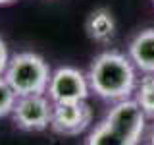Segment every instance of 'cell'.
<instances>
[{
    "mask_svg": "<svg viewBox=\"0 0 154 145\" xmlns=\"http://www.w3.org/2000/svg\"><path fill=\"white\" fill-rule=\"evenodd\" d=\"M91 91L89 77L83 72L71 66H62L52 72L50 81H48V99L52 105L60 103H79V101H87Z\"/></svg>",
    "mask_w": 154,
    "mask_h": 145,
    "instance_id": "3",
    "label": "cell"
},
{
    "mask_svg": "<svg viewBox=\"0 0 154 145\" xmlns=\"http://www.w3.org/2000/svg\"><path fill=\"white\" fill-rule=\"evenodd\" d=\"M148 143L154 145V126H152V130H150V135H148Z\"/></svg>",
    "mask_w": 154,
    "mask_h": 145,
    "instance_id": "13",
    "label": "cell"
},
{
    "mask_svg": "<svg viewBox=\"0 0 154 145\" xmlns=\"http://www.w3.org/2000/svg\"><path fill=\"white\" fill-rule=\"evenodd\" d=\"M93 122V108L87 101L52 105L50 128L60 135H79Z\"/></svg>",
    "mask_w": 154,
    "mask_h": 145,
    "instance_id": "5",
    "label": "cell"
},
{
    "mask_svg": "<svg viewBox=\"0 0 154 145\" xmlns=\"http://www.w3.org/2000/svg\"><path fill=\"white\" fill-rule=\"evenodd\" d=\"M12 120L23 132H42L50 128L52 101L45 95L17 97V103L12 110Z\"/></svg>",
    "mask_w": 154,
    "mask_h": 145,
    "instance_id": "4",
    "label": "cell"
},
{
    "mask_svg": "<svg viewBox=\"0 0 154 145\" xmlns=\"http://www.w3.org/2000/svg\"><path fill=\"white\" fill-rule=\"evenodd\" d=\"M137 68L131 58L118 50L100 52L89 68V85L94 95L100 99L118 103L131 99L137 87Z\"/></svg>",
    "mask_w": 154,
    "mask_h": 145,
    "instance_id": "1",
    "label": "cell"
},
{
    "mask_svg": "<svg viewBox=\"0 0 154 145\" xmlns=\"http://www.w3.org/2000/svg\"><path fill=\"white\" fill-rule=\"evenodd\" d=\"M85 145H141V141L112 126L108 120H102L89 132Z\"/></svg>",
    "mask_w": 154,
    "mask_h": 145,
    "instance_id": "9",
    "label": "cell"
},
{
    "mask_svg": "<svg viewBox=\"0 0 154 145\" xmlns=\"http://www.w3.org/2000/svg\"><path fill=\"white\" fill-rule=\"evenodd\" d=\"M148 145H150V143H148Z\"/></svg>",
    "mask_w": 154,
    "mask_h": 145,
    "instance_id": "15",
    "label": "cell"
},
{
    "mask_svg": "<svg viewBox=\"0 0 154 145\" xmlns=\"http://www.w3.org/2000/svg\"><path fill=\"white\" fill-rule=\"evenodd\" d=\"M10 2H14V0H0V6H2V4H10Z\"/></svg>",
    "mask_w": 154,
    "mask_h": 145,
    "instance_id": "14",
    "label": "cell"
},
{
    "mask_svg": "<svg viewBox=\"0 0 154 145\" xmlns=\"http://www.w3.org/2000/svg\"><path fill=\"white\" fill-rule=\"evenodd\" d=\"M104 120H108L112 126L119 128L122 132L131 135L133 139L141 141L144 135V128H146V116L137 105L135 99H125L114 103V106L106 112Z\"/></svg>",
    "mask_w": 154,
    "mask_h": 145,
    "instance_id": "6",
    "label": "cell"
},
{
    "mask_svg": "<svg viewBox=\"0 0 154 145\" xmlns=\"http://www.w3.org/2000/svg\"><path fill=\"white\" fill-rule=\"evenodd\" d=\"M129 58L143 74H154V27L143 29L131 39Z\"/></svg>",
    "mask_w": 154,
    "mask_h": 145,
    "instance_id": "7",
    "label": "cell"
},
{
    "mask_svg": "<svg viewBox=\"0 0 154 145\" xmlns=\"http://www.w3.org/2000/svg\"><path fill=\"white\" fill-rule=\"evenodd\" d=\"M8 62H10L8 47H6V43L2 41V37H0V76H4V72H6V68H8Z\"/></svg>",
    "mask_w": 154,
    "mask_h": 145,
    "instance_id": "12",
    "label": "cell"
},
{
    "mask_svg": "<svg viewBox=\"0 0 154 145\" xmlns=\"http://www.w3.org/2000/svg\"><path fill=\"white\" fill-rule=\"evenodd\" d=\"M16 103H17V95L14 93L8 81L4 79V76H0V118L12 114Z\"/></svg>",
    "mask_w": 154,
    "mask_h": 145,
    "instance_id": "11",
    "label": "cell"
},
{
    "mask_svg": "<svg viewBox=\"0 0 154 145\" xmlns=\"http://www.w3.org/2000/svg\"><path fill=\"white\" fill-rule=\"evenodd\" d=\"M85 31L94 43H110L116 35V19L108 8H96L85 19Z\"/></svg>",
    "mask_w": 154,
    "mask_h": 145,
    "instance_id": "8",
    "label": "cell"
},
{
    "mask_svg": "<svg viewBox=\"0 0 154 145\" xmlns=\"http://www.w3.org/2000/svg\"><path fill=\"white\" fill-rule=\"evenodd\" d=\"M50 68L45 58L35 52H19L10 56L4 79L10 83L17 97L27 95H45L50 81Z\"/></svg>",
    "mask_w": 154,
    "mask_h": 145,
    "instance_id": "2",
    "label": "cell"
},
{
    "mask_svg": "<svg viewBox=\"0 0 154 145\" xmlns=\"http://www.w3.org/2000/svg\"><path fill=\"white\" fill-rule=\"evenodd\" d=\"M135 101L148 120H154V74H143L135 87Z\"/></svg>",
    "mask_w": 154,
    "mask_h": 145,
    "instance_id": "10",
    "label": "cell"
}]
</instances>
